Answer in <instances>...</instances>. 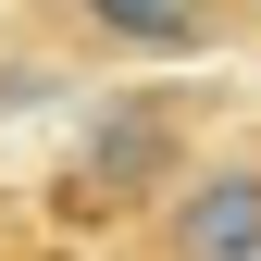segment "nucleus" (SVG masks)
Returning a JSON list of instances; mask_svg holds the SVG:
<instances>
[{"mask_svg":"<svg viewBox=\"0 0 261 261\" xmlns=\"http://www.w3.org/2000/svg\"><path fill=\"white\" fill-rule=\"evenodd\" d=\"M174 162V112L137 100V112H112L100 137H87V187H62V212H100V199H137V187Z\"/></svg>","mask_w":261,"mask_h":261,"instance_id":"2","label":"nucleus"},{"mask_svg":"<svg viewBox=\"0 0 261 261\" xmlns=\"http://www.w3.org/2000/svg\"><path fill=\"white\" fill-rule=\"evenodd\" d=\"M162 237H174V261H261V162H212Z\"/></svg>","mask_w":261,"mask_h":261,"instance_id":"1","label":"nucleus"},{"mask_svg":"<svg viewBox=\"0 0 261 261\" xmlns=\"http://www.w3.org/2000/svg\"><path fill=\"white\" fill-rule=\"evenodd\" d=\"M100 38H137V50H199L212 38V0H75Z\"/></svg>","mask_w":261,"mask_h":261,"instance_id":"3","label":"nucleus"}]
</instances>
